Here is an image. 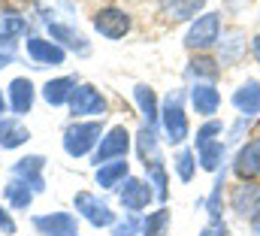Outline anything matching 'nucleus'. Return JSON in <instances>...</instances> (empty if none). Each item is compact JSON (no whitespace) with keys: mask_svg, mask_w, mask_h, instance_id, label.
Here are the masks:
<instances>
[{"mask_svg":"<svg viewBox=\"0 0 260 236\" xmlns=\"http://www.w3.org/2000/svg\"><path fill=\"white\" fill-rule=\"evenodd\" d=\"M100 136H103L100 121H76L64 130V152L70 158H82L97 145Z\"/></svg>","mask_w":260,"mask_h":236,"instance_id":"nucleus-1","label":"nucleus"},{"mask_svg":"<svg viewBox=\"0 0 260 236\" xmlns=\"http://www.w3.org/2000/svg\"><path fill=\"white\" fill-rule=\"evenodd\" d=\"M218 40H221V15L206 12V15H197V21L191 24L188 37H185V46L203 52V49H212Z\"/></svg>","mask_w":260,"mask_h":236,"instance_id":"nucleus-2","label":"nucleus"},{"mask_svg":"<svg viewBox=\"0 0 260 236\" xmlns=\"http://www.w3.org/2000/svg\"><path fill=\"white\" fill-rule=\"evenodd\" d=\"M160 121H164V133H167V142L179 145L188 139V115L182 109V97L179 94H170L164 109H160Z\"/></svg>","mask_w":260,"mask_h":236,"instance_id":"nucleus-3","label":"nucleus"},{"mask_svg":"<svg viewBox=\"0 0 260 236\" xmlns=\"http://www.w3.org/2000/svg\"><path fill=\"white\" fill-rule=\"evenodd\" d=\"M130 149V133L127 127H112L103 139H100V145H97V152H94V164L97 167H103V164H109V161H121L124 155H127Z\"/></svg>","mask_w":260,"mask_h":236,"instance_id":"nucleus-4","label":"nucleus"},{"mask_svg":"<svg viewBox=\"0 0 260 236\" xmlns=\"http://www.w3.org/2000/svg\"><path fill=\"white\" fill-rule=\"evenodd\" d=\"M73 206H76V212H79L82 218H88L94 227H109V224L115 221V212L109 209V203L97 200V197L88 194V191H79V194L73 197Z\"/></svg>","mask_w":260,"mask_h":236,"instance_id":"nucleus-5","label":"nucleus"},{"mask_svg":"<svg viewBox=\"0 0 260 236\" xmlns=\"http://www.w3.org/2000/svg\"><path fill=\"white\" fill-rule=\"evenodd\" d=\"M94 31L106 40H121L130 31V15L124 9H115V6H106V9H97L94 15Z\"/></svg>","mask_w":260,"mask_h":236,"instance_id":"nucleus-6","label":"nucleus"},{"mask_svg":"<svg viewBox=\"0 0 260 236\" xmlns=\"http://www.w3.org/2000/svg\"><path fill=\"white\" fill-rule=\"evenodd\" d=\"M70 112L76 118H85V115H103L106 112V100L97 88L91 85H76L73 97H70Z\"/></svg>","mask_w":260,"mask_h":236,"instance_id":"nucleus-7","label":"nucleus"},{"mask_svg":"<svg viewBox=\"0 0 260 236\" xmlns=\"http://www.w3.org/2000/svg\"><path fill=\"white\" fill-rule=\"evenodd\" d=\"M34 227L40 236H79V221L70 212H49V215H37Z\"/></svg>","mask_w":260,"mask_h":236,"instance_id":"nucleus-8","label":"nucleus"},{"mask_svg":"<svg viewBox=\"0 0 260 236\" xmlns=\"http://www.w3.org/2000/svg\"><path fill=\"white\" fill-rule=\"evenodd\" d=\"M43 167H46V158H43V155L18 158V161L12 164V179H21L24 185H30V191H34V194H40V191H46Z\"/></svg>","mask_w":260,"mask_h":236,"instance_id":"nucleus-9","label":"nucleus"},{"mask_svg":"<svg viewBox=\"0 0 260 236\" xmlns=\"http://www.w3.org/2000/svg\"><path fill=\"white\" fill-rule=\"evenodd\" d=\"M151 197H154V188H151L148 182L133 179V176H127L121 182V188H118V200L124 203V209H130V212L145 209V206L151 203Z\"/></svg>","mask_w":260,"mask_h":236,"instance_id":"nucleus-10","label":"nucleus"},{"mask_svg":"<svg viewBox=\"0 0 260 236\" xmlns=\"http://www.w3.org/2000/svg\"><path fill=\"white\" fill-rule=\"evenodd\" d=\"M233 173L242 179V182H251V179L260 176V136L251 139V142H245V145L236 152V158H233Z\"/></svg>","mask_w":260,"mask_h":236,"instance_id":"nucleus-11","label":"nucleus"},{"mask_svg":"<svg viewBox=\"0 0 260 236\" xmlns=\"http://www.w3.org/2000/svg\"><path fill=\"white\" fill-rule=\"evenodd\" d=\"M24 49H27V55H30V58L37 61V67H46V64L58 67V64H64V49H61L58 43H52V40L27 37V40H24Z\"/></svg>","mask_w":260,"mask_h":236,"instance_id":"nucleus-12","label":"nucleus"},{"mask_svg":"<svg viewBox=\"0 0 260 236\" xmlns=\"http://www.w3.org/2000/svg\"><path fill=\"white\" fill-rule=\"evenodd\" d=\"M230 206H233V212L236 215H254L260 209V185L254 182H242V185H236L233 188V194H230Z\"/></svg>","mask_w":260,"mask_h":236,"instance_id":"nucleus-13","label":"nucleus"},{"mask_svg":"<svg viewBox=\"0 0 260 236\" xmlns=\"http://www.w3.org/2000/svg\"><path fill=\"white\" fill-rule=\"evenodd\" d=\"M191 103H194L197 115H215L218 112V106H221V94H218V88L215 85H209V82H197L194 88H191Z\"/></svg>","mask_w":260,"mask_h":236,"instance_id":"nucleus-14","label":"nucleus"},{"mask_svg":"<svg viewBox=\"0 0 260 236\" xmlns=\"http://www.w3.org/2000/svg\"><path fill=\"white\" fill-rule=\"evenodd\" d=\"M233 106H236L245 118L257 115L260 112V82H254V79L242 82V85L236 88V94H233Z\"/></svg>","mask_w":260,"mask_h":236,"instance_id":"nucleus-15","label":"nucleus"},{"mask_svg":"<svg viewBox=\"0 0 260 236\" xmlns=\"http://www.w3.org/2000/svg\"><path fill=\"white\" fill-rule=\"evenodd\" d=\"M9 106L15 115H27L34 106V82L30 79H12L9 82Z\"/></svg>","mask_w":260,"mask_h":236,"instance_id":"nucleus-16","label":"nucleus"},{"mask_svg":"<svg viewBox=\"0 0 260 236\" xmlns=\"http://www.w3.org/2000/svg\"><path fill=\"white\" fill-rule=\"evenodd\" d=\"M73 91H76V79L73 76H61V79H52V82L43 85V100L49 106H64V103H70Z\"/></svg>","mask_w":260,"mask_h":236,"instance_id":"nucleus-17","label":"nucleus"},{"mask_svg":"<svg viewBox=\"0 0 260 236\" xmlns=\"http://www.w3.org/2000/svg\"><path fill=\"white\" fill-rule=\"evenodd\" d=\"M157 3H160V12L170 21H191L206 6V0H157Z\"/></svg>","mask_w":260,"mask_h":236,"instance_id":"nucleus-18","label":"nucleus"},{"mask_svg":"<svg viewBox=\"0 0 260 236\" xmlns=\"http://www.w3.org/2000/svg\"><path fill=\"white\" fill-rule=\"evenodd\" d=\"M136 149H139V158H142L145 167L160 164V145H157V133H154V127H142V130L136 133Z\"/></svg>","mask_w":260,"mask_h":236,"instance_id":"nucleus-19","label":"nucleus"},{"mask_svg":"<svg viewBox=\"0 0 260 236\" xmlns=\"http://www.w3.org/2000/svg\"><path fill=\"white\" fill-rule=\"evenodd\" d=\"M133 97H136V103H139V109H142L145 127H157V121H160V109H157V97H154V91H151L148 85H136V88H133Z\"/></svg>","mask_w":260,"mask_h":236,"instance_id":"nucleus-20","label":"nucleus"},{"mask_svg":"<svg viewBox=\"0 0 260 236\" xmlns=\"http://www.w3.org/2000/svg\"><path fill=\"white\" fill-rule=\"evenodd\" d=\"M221 64H236V61L245 55V40H242V31H221Z\"/></svg>","mask_w":260,"mask_h":236,"instance_id":"nucleus-21","label":"nucleus"},{"mask_svg":"<svg viewBox=\"0 0 260 236\" xmlns=\"http://www.w3.org/2000/svg\"><path fill=\"white\" fill-rule=\"evenodd\" d=\"M27 139H30L27 127H21V124L12 121V118H0V145H3V149H18V145L27 142Z\"/></svg>","mask_w":260,"mask_h":236,"instance_id":"nucleus-22","label":"nucleus"},{"mask_svg":"<svg viewBox=\"0 0 260 236\" xmlns=\"http://www.w3.org/2000/svg\"><path fill=\"white\" fill-rule=\"evenodd\" d=\"M124 179H127V161H124V158L97 167V185H100V188H115V185H121Z\"/></svg>","mask_w":260,"mask_h":236,"instance_id":"nucleus-23","label":"nucleus"},{"mask_svg":"<svg viewBox=\"0 0 260 236\" xmlns=\"http://www.w3.org/2000/svg\"><path fill=\"white\" fill-rule=\"evenodd\" d=\"M49 34H52V40H61L64 46L76 49L79 55H88V40H85L79 31H73V27H67V24H49Z\"/></svg>","mask_w":260,"mask_h":236,"instance_id":"nucleus-24","label":"nucleus"},{"mask_svg":"<svg viewBox=\"0 0 260 236\" xmlns=\"http://www.w3.org/2000/svg\"><path fill=\"white\" fill-rule=\"evenodd\" d=\"M6 200H9L12 209H27L30 200H34V191H30V185H24L21 179H12V182L6 185Z\"/></svg>","mask_w":260,"mask_h":236,"instance_id":"nucleus-25","label":"nucleus"},{"mask_svg":"<svg viewBox=\"0 0 260 236\" xmlns=\"http://www.w3.org/2000/svg\"><path fill=\"white\" fill-rule=\"evenodd\" d=\"M197 152H200V167L209 170V173H218V167H221V161H224V142L215 139V142H209V145H203V149H197Z\"/></svg>","mask_w":260,"mask_h":236,"instance_id":"nucleus-26","label":"nucleus"},{"mask_svg":"<svg viewBox=\"0 0 260 236\" xmlns=\"http://www.w3.org/2000/svg\"><path fill=\"white\" fill-rule=\"evenodd\" d=\"M170 230V209H157L142 221V236H167Z\"/></svg>","mask_w":260,"mask_h":236,"instance_id":"nucleus-27","label":"nucleus"},{"mask_svg":"<svg viewBox=\"0 0 260 236\" xmlns=\"http://www.w3.org/2000/svg\"><path fill=\"white\" fill-rule=\"evenodd\" d=\"M188 76H194V79H209V85H212V79L218 76V61L212 58H194L188 64Z\"/></svg>","mask_w":260,"mask_h":236,"instance_id":"nucleus-28","label":"nucleus"},{"mask_svg":"<svg viewBox=\"0 0 260 236\" xmlns=\"http://www.w3.org/2000/svg\"><path fill=\"white\" fill-rule=\"evenodd\" d=\"M176 173H179V179L182 182H191L194 179V170H197V161H194V152L191 149H182L179 155H176Z\"/></svg>","mask_w":260,"mask_h":236,"instance_id":"nucleus-29","label":"nucleus"},{"mask_svg":"<svg viewBox=\"0 0 260 236\" xmlns=\"http://www.w3.org/2000/svg\"><path fill=\"white\" fill-rule=\"evenodd\" d=\"M145 170H148V185H154V197L167 200L170 188H167V170H164V164H154V167H145Z\"/></svg>","mask_w":260,"mask_h":236,"instance_id":"nucleus-30","label":"nucleus"},{"mask_svg":"<svg viewBox=\"0 0 260 236\" xmlns=\"http://www.w3.org/2000/svg\"><path fill=\"white\" fill-rule=\"evenodd\" d=\"M221 194H224V170H221V176L215 179V188H212V194L206 200V209H209L212 218H221Z\"/></svg>","mask_w":260,"mask_h":236,"instance_id":"nucleus-31","label":"nucleus"},{"mask_svg":"<svg viewBox=\"0 0 260 236\" xmlns=\"http://www.w3.org/2000/svg\"><path fill=\"white\" fill-rule=\"evenodd\" d=\"M221 130H224V124H221V121H206V124L197 130V149H203V145L215 142V136H221Z\"/></svg>","mask_w":260,"mask_h":236,"instance_id":"nucleus-32","label":"nucleus"},{"mask_svg":"<svg viewBox=\"0 0 260 236\" xmlns=\"http://www.w3.org/2000/svg\"><path fill=\"white\" fill-rule=\"evenodd\" d=\"M139 230H142V224H139V221H136V218L130 215V218L118 221V224L112 227V236H136Z\"/></svg>","mask_w":260,"mask_h":236,"instance_id":"nucleus-33","label":"nucleus"},{"mask_svg":"<svg viewBox=\"0 0 260 236\" xmlns=\"http://www.w3.org/2000/svg\"><path fill=\"white\" fill-rule=\"evenodd\" d=\"M200 236H227V227H224V221H221V218H212V221L200 230Z\"/></svg>","mask_w":260,"mask_h":236,"instance_id":"nucleus-34","label":"nucleus"},{"mask_svg":"<svg viewBox=\"0 0 260 236\" xmlns=\"http://www.w3.org/2000/svg\"><path fill=\"white\" fill-rule=\"evenodd\" d=\"M0 230H3V233H15V224H12V218L6 215V209H0Z\"/></svg>","mask_w":260,"mask_h":236,"instance_id":"nucleus-35","label":"nucleus"},{"mask_svg":"<svg viewBox=\"0 0 260 236\" xmlns=\"http://www.w3.org/2000/svg\"><path fill=\"white\" fill-rule=\"evenodd\" d=\"M251 233L260 236V209L254 212V215H251Z\"/></svg>","mask_w":260,"mask_h":236,"instance_id":"nucleus-36","label":"nucleus"},{"mask_svg":"<svg viewBox=\"0 0 260 236\" xmlns=\"http://www.w3.org/2000/svg\"><path fill=\"white\" fill-rule=\"evenodd\" d=\"M6 64H12V52H6V49H0V67H6Z\"/></svg>","mask_w":260,"mask_h":236,"instance_id":"nucleus-37","label":"nucleus"},{"mask_svg":"<svg viewBox=\"0 0 260 236\" xmlns=\"http://www.w3.org/2000/svg\"><path fill=\"white\" fill-rule=\"evenodd\" d=\"M251 52H254V58H257V64H260V34L254 37V43H251Z\"/></svg>","mask_w":260,"mask_h":236,"instance_id":"nucleus-38","label":"nucleus"},{"mask_svg":"<svg viewBox=\"0 0 260 236\" xmlns=\"http://www.w3.org/2000/svg\"><path fill=\"white\" fill-rule=\"evenodd\" d=\"M0 118H3V94H0Z\"/></svg>","mask_w":260,"mask_h":236,"instance_id":"nucleus-39","label":"nucleus"},{"mask_svg":"<svg viewBox=\"0 0 260 236\" xmlns=\"http://www.w3.org/2000/svg\"><path fill=\"white\" fill-rule=\"evenodd\" d=\"M0 37H3V18H0Z\"/></svg>","mask_w":260,"mask_h":236,"instance_id":"nucleus-40","label":"nucleus"}]
</instances>
